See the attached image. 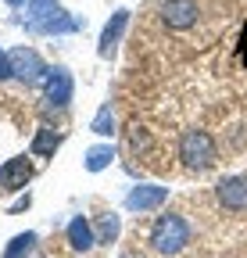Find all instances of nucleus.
Masks as SVG:
<instances>
[{"instance_id": "0eeeda50", "label": "nucleus", "mask_w": 247, "mask_h": 258, "mask_svg": "<svg viewBox=\"0 0 247 258\" xmlns=\"http://www.w3.org/2000/svg\"><path fill=\"white\" fill-rule=\"evenodd\" d=\"M43 90H47V101H50V104L65 108V104L72 101V76H68L65 69H47Z\"/></svg>"}, {"instance_id": "ddd939ff", "label": "nucleus", "mask_w": 247, "mask_h": 258, "mask_svg": "<svg viewBox=\"0 0 247 258\" xmlns=\"http://www.w3.org/2000/svg\"><path fill=\"white\" fill-rule=\"evenodd\" d=\"M118 230H122L118 215H101V219H97V226H94L97 244H115V240H118Z\"/></svg>"}, {"instance_id": "6e6552de", "label": "nucleus", "mask_w": 247, "mask_h": 258, "mask_svg": "<svg viewBox=\"0 0 247 258\" xmlns=\"http://www.w3.org/2000/svg\"><path fill=\"white\" fill-rule=\"evenodd\" d=\"M126 25H129V11H115L111 15V22L101 32V43H97V54L101 57H111L118 50V40H122V32H126Z\"/></svg>"}, {"instance_id": "2eb2a0df", "label": "nucleus", "mask_w": 247, "mask_h": 258, "mask_svg": "<svg viewBox=\"0 0 247 258\" xmlns=\"http://www.w3.org/2000/svg\"><path fill=\"white\" fill-rule=\"evenodd\" d=\"M111 158H115L111 147H90V154H86V169H90V172H101V169L111 165Z\"/></svg>"}, {"instance_id": "423d86ee", "label": "nucleus", "mask_w": 247, "mask_h": 258, "mask_svg": "<svg viewBox=\"0 0 247 258\" xmlns=\"http://www.w3.org/2000/svg\"><path fill=\"white\" fill-rule=\"evenodd\" d=\"M33 179V161L29 158H8L0 165V190H25V183Z\"/></svg>"}, {"instance_id": "dca6fc26", "label": "nucleus", "mask_w": 247, "mask_h": 258, "mask_svg": "<svg viewBox=\"0 0 247 258\" xmlns=\"http://www.w3.org/2000/svg\"><path fill=\"white\" fill-rule=\"evenodd\" d=\"M94 133H101V137H111V133H115V115H111V104H104V108L97 111V118H94Z\"/></svg>"}, {"instance_id": "f257e3e1", "label": "nucleus", "mask_w": 247, "mask_h": 258, "mask_svg": "<svg viewBox=\"0 0 247 258\" xmlns=\"http://www.w3.org/2000/svg\"><path fill=\"white\" fill-rule=\"evenodd\" d=\"M190 222L183 215H158V222L150 226V247L158 254H179L183 247L190 244Z\"/></svg>"}, {"instance_id": "6ab92c4d", "label": "nucleus", "mask_w": 247, "mask_h": 258, "mask_svg": "<svg viewBox=\"0 0 247 258\" xmlns=\"http://www.w3.org/2000/svg\"><path fill=\"white\" fill-rule=\"evenodd\" d=\"M8 76H11V57L0 50V79H8Z\"/></svg>"}, {"instance_id": "39448f33", "label": "nucleus", "mask_w": 247, "mask_h": 258, "mask_svg": "<svg viewBox=\"0 0 247 258\" xmlns=\"http://www.w3.org/2000/svg\"><path fill=\"white\" fill-rule=\"evenodd\" d=\"M215 198L229 212H247V176H229L215 186Z\"/></svg>"}, {"instance_id": "4468645a", "label": "nucleus", "mask_w": 247, "mask_h": 258, "mask_svg": "<svg viewBox=\"0 0 247 258\" xmlns=\"http://www.w3.org/2000/svg\"><path fill=\"white\" fill-rule=\"evenodd\" d=\"M33 247H36V233H18V237H11V244H8V251H4V258H25Z\"/></svg>"}, {"instance_id": "9d476101", "label": "nucleus", "mask_w": 247, "mask_h": 258, "mask_svg": "<svg viewBox=\"0 0 247 258\" xmlns=\"http://www.w3.org/2000/svg\"><path fill=\"white\" fill-rule=\"evenodd\" d=\"M94 244H97L94 226H90L83 215H75V219L68 222V247H75V251H90Z\"/></svg>"}, {"instance_id": "20e7f679", "label": "nucleus", "mask_w": 247, "mask_h": 258, "mask_svg": "<svg viewBox=\"0 0 247 258\" xmlns=\"http://www.w3.org/2000/svg\"><path fill=\"white\" fill-rule=\"evenodd\" d=\"M11 76H18L22 83H40V76L47 72V64L36 50H29V47H15L11 54Z\"/></svg>"}, {"instance_id": "a211bd4d", "label": "nucleus", "mask_w": 247, "mask_h": 258, "mask_svg": "<svg viewBox=\"0 0 247 258\" xmlns=\"http://www.w3.org/2000/svg\"><path fill=\"white\" fill-rule=\"evenodd\" d=\"M129 144H133V151H147V147H150V137H147V129L133 125V129H129Z\"/></svg>"}, {"instance_id": "9b49d317", "label": "nucleus", "mask_w": 247, "mask_h": 258, "mask_svg": "<svg viewBox=\"0 0 247 258\" xmlns=\"http://www.w3.org/2000/svg\"><path fill=\"white\" fill-rule=\"evenodd\" d=\"M61 147V133L50 125H40V133L33 137V154L36 158H54V151Z\"/></svg>"}, {"instance_id": "f3484780", "label": "nucleus", "mask_w": 247, "mask_h": 258, "mask_svg": "<svg viewBox=\"0 0 247 258\" xmlns=\"http://www.w3.org/2000/svg\"><path fill=\"white\" fill-rule=\"evenodd\" d=\"M25 4H29V15L33 18H47L57 8V0H25Z\"/></svg>"}, {"instance_id": "1a4fd4ad", "label": "nucleus", "mask_w": 247, "mask_h": 258, "mask_svg": "<svg viewBox=\"0 0 247 258\" xmlns=\"http://www.w3.org/2000/svg\"><path fill=\"white\" fill-rule=\"evenodd\" d=\"M165 201H169V186H136L126 198V205L133 212H154V208H161Z\"/></svg>"}, {"instance_id": "f03ea898", "label": "nucleus", "mask_w": 247, "mask_h": 258, "mask_svg": "<svg viewBox=\"0 0 247 258\" xmlns=\"http://www.w3.org/2000/svg\"><path fill=\"white\" fill-rule=\"evenodd\" d=\"M179 158L190 172H208L215 161H219V147H215L211 133L190 129V133H183V140H179Z\"/></svg>"}, {"instance_id": "aec40b11", "label": "nucleus", "mask_w": 247, "mask_h": 258, "mask_svg": "<svg viewBox=\"0 0 247 258\" xmlns=\"http://www.w3.org/2000/svg\"><path fill=\"white\" fill-rule=\"evenodd\" d=\"M8 4H15V8H18V4H25V0H8Z\"/></svg>"}, {"instance_id": "f8f14e48", "label": "nucleus", "mask_w": 247, "mask_h": 258, "mask_svg": "<svg viewBox=\"0 0 247 258\" xmlns=\"http://www.w3.org/2000/svg\"><path fill=\"white\" fill-rule=\"evenodd\" d=\"M33 29L36 32H72V29H79V22L75 18H65V11H50L43 22H33Z\"/></svg>"}, {"instance_id": "7ed1b4c3", "label": "nucleus", "mask_w": 247, "mask_h": 258, "mask_svg": "<svg viewBox=\"0 0 247 258\" xmlns=\"http://www.w3.org/2000/svg\"><path fill=\"white\" fill-rule=\"evenodd\" d=\"M201 18V8H197V0H165L161 4V22L176 32L183 29H194Z\"/></svg>"}]
</instances>
